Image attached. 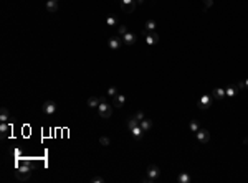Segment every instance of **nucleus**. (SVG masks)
Wrapping results in <instances>:
<instances>
[{
	"label": "nucleus",
	"mask_w": 248,
	"mask_h": 183,
	"mask_svg": "<svg viewBox=\"0 0 248 183\" xmlns=\"http://www.w3.org/2000/svg\"><path fill=\"white\" fill-rule=\"evenodd\" d=\"M118 2H119V0H118Z\"/></svg>",
	"instance_id": "nucleus-32"
},
{
	"label": "nucleus",
	"mask_w": 248,
	"mask_h": 183,
	"mask_svg": "<svg viewBox=\"0 0 248 183\" xmlns=\"http://www.w3.org/2000/svg\"><path fill=\"white\" fill-rule=\"evenodd\" d=\"M46 10H48V12H56L58 10V2L56 0H46Z\"/></svg>",
	"instance_id": "nucleus-13"
},
{
	"label": "nucleus",
	"mask_w": 248,
	"mask_h": 183,
	"mask_svg": "<svg viewBox=\"0 0 248 183\" xmlns=\"http://www.w3.org/2000/svg\"><path fill=\"white\" fill-rule=\"evenodd\" d=\"M93 181H94V183H103V178H101V176H94Z\"/></svg>",
	"instance_id": "nucleus-30"
},
{
	"label": "nucleus",
	"mask_w": 248,
	"mask_h": 183,
	"mask_svg": "<svg viewBox=\"0 0 248 183\" xmlns=\"http://www.w3.org/2000/svg\"><path fill=\"white\" fill-rule=\"evenodd\" d=\"M139 125H141V129L144 130V132H147V130L152 127V122L149 121V119H142V121L139 122Z\"/></svg>",
	"instance_id": "nucleus-16"
},
{
	"label": "nucleus",
	"mask_w": 248,
	"mask_h": 183,
	"mask_svg": "<svg viewBox=\"0 0 248 183\" xmlns=\"http://www.w3.org/2000/svg\"><path fill=\"white\" fill-rule=\"evenodd\" d=\"M118 3H119L121 10H123V12H128V13L133 12V10L136 8V5H138L136 0H119Z\"/></svg>",
	"instance_id": "nucleus-3"
},
{
	"label": "nucleus",
	"mask_w": 248,
	"mask_h": 183,
	"mask_svg": "<svg viewBox=\"0 0 248 183\" xmlns=\"http://www.w3.org/2000/svg\"><path fill=\"white\" fill-rule=\"evenodd\" d=\"M161 175V172H159V167H156V165H151L149 168H147V181H154L157 176Z\"/></svg>",
	"instance_id": "nucleus-6"
},
{
	"label": "nucleus",
	"mask_w": 248,
	"mask_h": 183,
	"mask_svg": "<svg viewBox=\"0 0 248 183\" xmlns=\"http://www.w3.org/2000/svg\"><path fill=\"white\" fill-rule=\"evenodd\" d=\"M144 38H146L147 45H156L159 41V35L156 31H144Z\"/></svg>",
	"instance_id": "nucleus-7"
},
{
	"label": "nucleus",
	"mask_w": 248,
	"mask_h": 183,
	"mask_svg": "<svg viewBox=\"0 0 248 183\" xmlns=\"http://www.w3.org/2000/svg\"><path fill=\"white\" fill-rule=\"evenodd\" d=\"M98 114H99V117H103V119L111 117V114H113V106H109L108 102L101 101V104L98 106Z\"/></svg>",
	"instance_id": "nucleus-2"
},
{
	"label": "nucleus",
	"mask_w": 248,
	"mask_h": 183,
	"mask_svg": "<svg viewBox=\"0 0 248 183\" xmlns=\"http://www.w3.org/2000/svg\"><path fill=\"white\" fill-rule=\"evenodd\" d=\"M56 2H58V0H56Z\"/></svg>",
	"instance_id": "nucleus-33"
},
{
	"label": "nucleus",
	"mask_w": 248,
	"mask_h": 183,
	"mask_svg": "<svg viewBox=\"0 0 248 183\" xmlns=\"http://www.w3.org/2000/svg\"><path fill=\"white\" fill-rule=\"evenodd\" d=\"M116 94H118V89H116L114 86H111V87H108V96H111V97H114Z\"/></svg>",
	"instance_id": "nucleus-24"
},
{
	"label": "nucleus",
	"mask_w": 248,
	"mask_h": 183,
	"mask_svg": "<svg viewBox=\"0 0 248 183\" xmlns=\"http://www.w3.org/2000/svg\"><path fill=\"white\" fill-rule=\"evenodd\" d=\"M99 144L104 145V147H108V145L111 144V140H109L108 137H104V135H103V137H99Z\"/></svg>",
	"instance_id": "nucleus-23"
},
{
	"label": "nucleus",
	"mask_w": 248,
	"mask_h": 183,
	"mask_svg": "<svg viewBox=\"0 0 248 183\" xmlns=\"http://www.w3.org/2000/svg\"><path fill=\"white\" fill-rule=\"evenodd\" d=\"M225 94H227V96H230V97H233L235 94H236V89H235V87H228V89L225 91Z\"/></svg>",
	"instance_id": "nucleus-26"
},
{
	"label": "nucleus",
	"mask_w": 248,
	"mask_h": 183,
	"mask_svg": "<svg viewBox=\"0 0 248 183\" xmlns=\"http://www.w3.org/2000/svg\"><path fill=\"white\" fill-rule=\"evenodd\" d=\"M179 181H180V183H189V181H190V175H189V173H180V175H179Z\"/></svg>",
	"instance_id": "nucleus-21"
},
{
	"label": "nucleus",
	"mask_w": 248,
	"mask_h": 183,
	"mask_svg": "<svg viewBox=\"0 0 248 183\" xmlns=\"http://www.w3.org/2000/svg\"><path fill=\"white\" fill-rule=\"evenodd\" d=\"M131 132H133V135H134V139H142V135H144V130L141 129V125H138V127H134V129H131Z\"/></svg>",
	"instance_id": "nucleus-15"
},
{
	"label": "nucleus",
	"mask_w": 248,
	"mask_h": 183,
	"mask_svg": "<svg viewBox=\"0 0 248 183\" xmlns=\"http://www.w3.org/2000/svg\"><path fill=\"white\" fill-rule=\"evenodd\" d=\"M199 129H200V125H199V122H195V121H192V122H190V130H192V132H197Z\"/></svg>",
	"instance_id": "nucleus-25"
},
{
	"label": "nucleus",
	"mask_w": 248,
	"mask_h": 183,
	"mask_svg": "<svg viewBox=\"0 0 248 183\" xmlns=\"http://www.w3.org/2000/svg\"><path fill=\"white\" fill-rule=\"evenodd\" d=\"M210 104H212V97H210L208 94L200 96V99H199V107H200V109H207Z\"/></svg>",
	"instance_id": "nucleus-9"
},
{
	"label": "nucleus",
	"mask_w": 248,
	"mask_h": 183,
	"mask_svg": "<svg viewBox=\"0 0 248 183\" xmlns=\"http://www.w3.org/2000/svg\"><path fill=\"white\" fill-rule=\"evenodd\" d=\"M101 101H104V99L98 97V96H91V97L88 99V106L91 107V109H94V107L98 109V106H99V104H101Z\"/></svg>",
	"instance_id": "nucleus-10"
},
{
	"label": "nucleus",
	"mask_w": 248,
	"mask_h": 183,
	"mask_svg": "<svg viewBox=\"0 0 248 183\" xmlns=\"http://www.w3.org/2000/svg\"><path fill=\"white\" fill-rule=\"evenodd\" d=\"M8 130H10V124H8V122H2V124H0V132H2L0 135H2V139L7 137Z\"/></svg>",
	"instance_id": "nucleus-14"
},
{
	"label": "nucleus",
	"mask_w": 248,
	"mask_h": 183,
	"mask_svg": "<svg viewBox=\"0 0 248 183\" xmlns=\"http://www.w3.org/2000/svg\"><path fill=\"white\" fill-rule=\"evenodd\" d=\"M116 23H118V18L114 17V15H109L106 18V25L108 27H116Z\"/></svg>",
	"instance_id": "nucleus-20"
},
{
	"label": "nucleus",
	"mask_w": 248,
	"mask_h": 183,
	"mask_svg": "<svg viewBox=\"0 0 248 183\" xmlns=\"http://www.w3.org/2000/svg\"><path fill=\"white\" fill-rule=\"evenodd\" d=\"M118 30H119V35H121V36H124L126 33H128V30H126V27H124V25H121V27H119Z\"/></svg>",
	"instance_id": "nucleus-27"
},
{
	"label": "nucleus",
	"mask_w": 248,
	"mask_h": 183,
	"mask_svg": "<svg viewBox=\"0 0 248 183\" xmlns=\"http://www.w3.org/2000/svg\"><path fill=\"white\" fill-rule=\"evenodd\" d=\"M123 41H124V45H134L136 43V35L128 31V33L123 36Z\"/></svg>",
	"instance_id": "nucleus-12"
},
{
	"label": "nucleus",
	"mask_w": 248,
	"mask_h": 183,
	"mask_svg": "<svg viewBox=\"0 0 248 183\" xmlns=\"http://www.w3.org/2000/svg\"><path fill=\"white\" fill-rule=\"evenodd\" d=\"M138 125H139V121H138L136 117H133L131 121H128V127H129V130L134 129V127H138Z\"/></svg>",
	"instance_id": "nucleus-22"
},
{
	"label": "nucleus",
	"mask_w": 248,
	"mask_h": 183,
	"mask_svg": "<svg viewBox=\"0 0 248 183\" xmlns=\"http://www.w3.org/2000/svg\"><path fill=\"white\" fill-rule=\"evenodd\" d=\"M212 3H213L212 0H204V7H205V8H207V7H212Z\"/></svg>",
	"instance_id": "nucleus-28"
},
{
	"label": "nucleus",
	"mask_w": 248,
	"mask_h": 183,
	"mask_svg": "<svg viewBox=\"0 0 248 183\" xmlns=\"http://www.w3.org/2000/svg\"><path fill=\"white\" fill-rule=\"evenodd\" d=\"M243 87H246V89H248V79H246V81L243 83Z\"/></svg>",
	"instance_id": "nucleus-31"
},
{
	"label": "nucleus",
	"mask_w": 248,
	"mask_h": 183,
	"mask_svg": "<svg viewBox=\"0 0 248 183\" xmlns=\"http://www.w3.org/2000/svg\"><path fill=\"white\" fill-rule=\"evenodd\" d=\"M123 43H124L123 38H119V36H111V38L108 40V46L111 50H119Z\"/></svg>",
	"instance_id": "nucleus-8"
},
{
	"label": "nucleus",
	"mask_w": 248,
	"mask_h": 183,
	"mask_svg": "<svg viewBox=\"0 0 248 183\" xmlns=\"http://www.w3.org/2000/svg\"><path fill=\"white\" fill-rule=\"evenodd\" d=\"M136 119H138V121L141 122L142 119H146V117H144V114H142V112H138V114H136Z\"/></svg>",
	"instance_id": "nucleus-29"
},
{
	"label": "nucleus",
	"mask_w": 248,
	"mask_h": 183,
	"mask_svg": "<svg viewBox=\"0 0 248 183\" xmlns=\"http://www.w3.org/2000/svg\"><path fill=\"white\" fill-rule=\"evenodd\" d=\"M41 111H43V114H46V116L55 114V111H56V102H55V101H45L43 106H41Z\"/></svg>",
	"instance_id": "nucleus-4"
},
{
	"label": "nucleus",
	"mask_w": 248,
	"mask_h": 183,
	"mask_svg": "<svg viewBox=\"0 0 248 183\" xmlns=\"http://www.w3.org/2000/svg\"><path fill=\"white\" fill-rule=\"evenodd\" d=\"M31 163L28 160H18V165H17V168H15V176L20 180V181H25V180H28L30 178V175H31Z\"/></svg>",
	"instance_id": "nucleus-1"
},
{
	"label": "nucleus",
	"mask_w": 248,
	"mask_h": 183,
	"mask_svg": "<svg viewBox=\"0 0 248 183\" xmlns=\"http://www.w3.org/2000/svg\"><path fill=\"white\" fill-rule=\"evenodd\" d=\"M8 119H10V114H8V111L7 109H2V112H0V122H8Z\"/></svg>",
	"instance_id": "nucleus-19"
},
{
	"label": "nucleus",
	"mask_w": 248,
	"mask_h": 183,
	"mask_svg": "<svg viewBox=\"0 0 248 183\" xmlns=\"http://www.w3.org/2000/svg\"><path fill=\"white\" fill-rule=\"evenodd\" d=\"M195 137H197V140L200 144H207L210 140V134H208V130H205V129H199L197 132H195Z\"/></svg>",
	"instance_id": "nucleus-5"
},
{
	"label": "nucleus",
	"mask_w": 248,
	"mask_h": 183,
	"mask_svg": "<svg viewBox=\"0 0 248 183\" xmlns=\"http://www.w3.org/2000/svg\"><path fill=\"white\" fill-rule=\"evenodd\" d=\"M212 96H213L215 99H222V97L225 96V89H222V87H215L213 92H212Z\"/></svg>",
	"instance_id": "nucleus-18"
},
{
	"label": "nucleus",
	"mask_w": 248,
	"mask_h": 183,
	"mask_svg": "<svg viewBox=\"0 0 248 183\" xmlns=\"http://www.w3.org/2000/svg\"><path fill=\"white\" fill-rule=\"evenodd\" d=\"M113 99H114V106L116 107H123L124 104H126V96H124V94H116Z\"/></svg>",
	"instance_id": "nucleus-11"
},
{
	"label": "nucleus",
	"mask_w": 248,
	"mask_h": 183,
	"mask_svg": "<svg viewBox=\"0 0 248 183\" xmlns=\"http://www.w3.org/2000/svg\"><path fill=\"white\" fill-rule=\"evenodd\" d=\"M144 31H156V22L154 20H147L144 25Z\"/></svg>",
	"instance_id": "nucleus-17"
}]
</instances>
